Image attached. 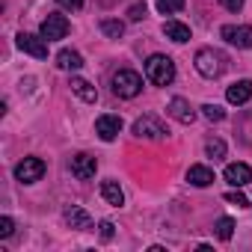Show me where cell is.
<instances>
[{"mask_svg":"<svg viewBox=\"0 0 252 252\" xmlns=\"http://www.w3.org/2000/svg\"><path fill=\"white\" fill-rule=\"evenodd\" d=\"M146 77L155 83V86H169L175 80V63L163 54H152L146 60Z\"/></svg>","mask_w":252,"mask_h":252,"instance_id":"1","label":"cell"},{"mask_svg":"<svg viewBox=\"0 0 252 252\" xmlns=\"http://www.w3.org/2000/svg\"><path fill=\"white\" fill-rule=\"evenodd\" d=\"M113 92L119 98H137L143 92V77L131 68H122V71L113 74Z\"/></svg>","mask_w":252,"mask_h":252,"instance_id":"2","label":"cell"},{"mask_svg":"<svg viewBox=\"0 0 252 252\" xmlns=\"http://www.w3.org/2000/svg\"><path fill=\"white\" fill-rule=\"evenodd\" d=\"M225 60H222V54H217V51H211V48H202L199 54H196V71L202 74V77H208V80H214V77H220L222 74V65Z\"/></svg>","mask_w":252,"mask_h":252,"instance_id":"3","label":"cell"},{"mask_svg":"<svg viewBox=\"0 0 252 252\" xmlns=\"http://www.w3.org/2000/svg\"><path fill=\"white\" fill-rule=\"evenodd\" d=\"M134 134L137 137H146V140H163L169 131H166V125L158 116H140L134 122Z\"/></svg>","mask_w":252,"mask_h":252,"instance_id":"4","label":"cell"},{"mask_svg":"<svg viewBox=\"0 0 252 252\" xmlns=\"http://www.w3.org/2000/svg\"><path fill=\"white\" fill-rule=\"evenodd\" d=\"M45 175V160L42 158H24L18 166H15V178L21 184H33Z\"/></svg>","mask_w":252,"mask_h":252,"instance_id":"5","label":"cell"},{"mask_svg":"<svg viewBox=\"0 0 252 252\" xmlns=\"http://www.w3.org/2000/svg\"><path fill=\"white\" fill-rule=\"evenodd\" d=\"M42 36L51 42V39H65L68 36V18L60 15V12H51L45 21H42Z\"/></svg>","mask_w":252,"mask_h":252,"instance_id":"6","label":"cell"},{"mask_svg":"<svg viewBox=\"0 0 252 252\" xmlns=\"http://www.w3.org/2000/svg\"><path fill=\"white\" fill-rule=\"evenodd\" d=\"M18 48L36 60H45L48 57V39L45 36H33V33H18Z\"/></svg>","mask_w":252,"mask_h":252,"instance_id":"7","label":"cell"},{"mask_svg":"<svg viewBox=\"0 0 252 252\" xmlns=\"http://www.w3.org/2000/svg\"><path fill=\"white\" fill-rule=\"evenodd\" d=\"M220 36H222L228 45H234V48H252V27H246V24H240V27L225 24V27L220 30Z\"/></svg>","mask_w":252,"mask_h":252,"instance_id":"8","label":"cell"},{"mask_svg":"<svg viewBox=\"0 0 252 252\" xmlns=\"http://www.w3.org/2000/svg\"><path fill=\"white\" fill-rule=\"evenodd\" d=\"M119 131H122V119H119V116H98L95 134H98L104 143H113V140L119 137Z\"/></svg>","mask_w":252,"mask_h":252,"instance_id":"9","label":"cell"},{"mask_svg":"<svg viewBox=\"0 0 252 252\" xmlns=\"http://www.w3.org/2000/svg\"><path fill=\"white\" fill-rule=\"evenodd\" d=\"M95 169H98V160H95L92 155H74V158H71V172H74L80 181L95 178Z\"/></svg>","mask_w":252,"mask_h":252,"instance_id":"10","label":"cell"},{"mask_svg":"<svg viewBox=\"0 0 252 252\" xmlns=\"http://www.w3.org/2000/svg\"><path fill=\"white\" fill-rule=\"evenodd\" d=\"M222 178H225L231 187H246V184L252 181V169H249L246 163H228L225 172H222Z\"/></svg>","mask_w":252,"mask_h":252,"instance_id":"11","label":"cell"},{"mask_svg":"<svg viewBox=\"0 0 252 252\" xmlns=\"http://www.w3.org/2000/svg\"><path fill=\"white\" fill-rule=\"evenodd\" d=\"M166 110H169V116H172L175 122H181V125H193V119H196V110H193L190 101H184V98H172Z\"/></svg>","mask_w":252,"mask_h":252,"instance_id":"12","label":"cell"},{"mask_svg":"<svg viewBox=\"0 0 252 252\" xmlns=\"http://www.w3.org/2000/svg\"><path fill=\"white\" fill-rule=\"evenodd\" d=\"M225 98H228V104H246V101L252 98V80H237V83H231L228 92H225Z\"/></svg>","mask_w":252,"mask_h":252,"instance_id":"13","label":"cell"},{"mask_svg":"<svg viewBox=\"0 0 252 252\" xmlns=\"http://www.w3.org/2000/svg\"><path fill=\"white\" fill-rule=\"evenodd\" d=\"M187 181H190L193 187H211V184H214V169H208V166L196 163V166H190V169H187Z\"/></svg>","mask_w":252,"mask_h":252,"instance_id":"14","label":"cell"},{"mask_svg":"<svg viewBox=\"0 0 252 252\" xmlns=\"http://www.w3.org/2000/svg\"><path fill=\"white\" fill-rule=\"evenodd\" d=\"M71 92H74L77 98H83L86 104H95V101H98V89H95L89 80H83V77H71Z\"/></svg>","mask_w":252,"mask_h":252,"instance_id":"15","label":"cell"},{"mask_svg":"<svg viewBox=\"0 0 252 252\" xmlns=\"http://www.w3.org/2000/svg\"><path fill=\"white\" fill-rule=\"evenodd\" d=\"M163 33H166V39H172V42H178V45L190 39V27L181 24V21H166V24H163Z\"/></svg>","mask_w":252,"mask_h":252,"instance_id":"16","label":"cell"},{"mask_svg":"<svg viewBox=\"0 0 252 252\" xmlns=\"http://www.w3.org/2000/svg\"><path fill=\"white\" fill-rule=\"evenodd\" d=\"M57 65L65 68V71H77V68L83 65V57H80L77 51H68V48H65V51L57 54Z\"/></svg>","mask_w":252,"mask_h":252,"instance_id":"17","label":"cell"},{"mask_svg":"<svg viewBox=\"0 0 252 252\" xmlns=\"http://www.w3.org/2000/svg\"><path fill=\"white\" fill-rule=\"evenodd\" d=\"M101 196H104L113 208H122V205H125V193H122V187H119L116 181H104V184H101Z\"/></svg>","mask_w":252,"mask_h":252,"instance_id":"18","label":"cell"},{"mask_svg":"<svg viewBox=\"0 0 252 252\" xmlns=\"http://www.w3.org/2000/svg\"><path fill=\"white\" fill-rule=\"evenodd\" d=\"M65 222H68L71 228H80V231L92 225V220H89V214H86L83 208H68V211H65Z\"/></svg>","mask_w":252,"mask_h":252,"instance_id":"19","label":"cell"},{"mask_svg":"<svg viewBox=\"0 0 252 252\" xmlns=\"http://www.w3.org/2000/svg\"><path fill=\"white\" fill-rule=\"evenodd\" d=\"M101 33H104V36H110V39H122V33H125V24H122V21H113V18H107V21H101Z\"/></svg>","mask_w":252,"mask_h":252,"instance_id":"20","label":"cell"},{"mask_svg":"<svg viewBox=\"0 0 252 252\" xmlns=\"http://www.w3.org/2000/svg\"><path fill=\"white\" fill-rule=\"evenodd\" d=\"M217 237L220 240H231V234H234V220L231 217H222V220H217Z\"/></svg>","mask_w":252,"mask_h":252,"instance_id":"21","label":"cell"},{"mask_svg":"<svg viewBox=\"0 0 252 252\" xmlns=\"http://www.w3.org/2000/svg\"><path fill=\"white\" fill-rule=\"evenodd\" d=\"M202 113H205V119H208V122H222V119H225V110H222L220 104H205V107H202Z\"/></svg>","mask_w":252,"mask_h":252,"instance_id":"22","label":"cell"},{"mask_svg":"<svg viewBox=\"0 0 252 252\" xmlns=\"http://www.w3.org/2000/svg\"><path fill=\"white\" fill-rule=\"evenodd\" d=\"M205 152H208V158L220 160V158H225V143H222V140H208Z\"/></svg>","mask_w":252,"mask_h":252,"instance_id":"23","label":"cell"},{"mask_svg":"<svg viewBox=\"0 0 252 252\" xmlns=\"http://www.w3.org/2000/svg\"><path fill=\"white\" fill-rule=\"evenodd\" d=\"M158 9L163 15H172V12H181L184 9V0H158Z\"/></svg>","mask_w":252,"mask_h":252,"instance_id":"24","label":"cell"},{"mask_svg":"<svg viewBox=\"0 0 252 252\" xmlns=\"http://www.w3.org/2000/svg\"><path fill=\"white\" fill-rule=\"evenodd\" d=\"M225 202H231V205H237V208H246V205H249V199H246L240 190H231V193H225Z\"/></svg>","mask_w":252,"mask_h":252,"instance_id":"25","label":"cell"},{"mask_svg":"<svg viewBox=\"0 0 252 252\" xmlns=\"http://www.w3.org/2000/svg\"><path fill=\"white\" fill-rule=\"evenodd\" d=\"M12 231H15V222L9 217H0V237H12Z\"/></svg>","mask_w":252,"mask_h":252,"instance_id":"26","label":"cell"},{"mask_svg":"<svg viewBox=\"0 0 252 252\" xmlns=\"http://www.w3.org/2000/svg\"><path fill=\"white\" fill-rule=\"evenodd\" d=\"M128 18H131V21H143V18H146V3H134V6L128 9Z\"/></svg>","mask_w":252,"mask_h":252,"instance_id":"27","label":"cell"},{"mask_svg":"<svg viewBox=\"0 0 252 252\" xmlns=\"http://www.w3.org/2000/svg\"><path fill=\"white\" fill-rule=\"evenodd\" d=\"M57 3H60L63 9H71V12H80V9H83V0H57Z\"/></svg>","mask_w":252,"mask_h":252,"instance_id":"28","label":"cell"},{"mask_svg":"<svg viewBox=\"0 0 252 252\" xmlns=\"http://www.w3.org/2000/svg\"><path fill=\"white\" fill-rule=\"evenodd\" d=\"M98 228H101V240H113V234H116V231H113V228H116L113 222H107V220H104Z\"/></svg>","mask_w":252,"mask_h":252,"instance_id":"29","label":"cell"},{"mask_svg":"<svg viewBox=\"0 0 252 252\" xmlns=\"http://www.w3.org/2000/svg\"><path fill=\"white\" fill-rule=\"evenodd\" d=\"M220 3H222L228 12H240V9H243V0H220Z\"/></svg>","mask_w":252,"mask_h":252,"instance_id":"30","label":"cell"}]
</instances>
